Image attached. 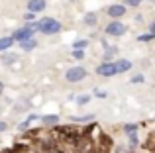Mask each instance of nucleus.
<instances>
[{"label":"nucleus","instance_id":"obj_1","mask_svg":"<svg viewBox=\"0 0 155 153\" xmlns=\"http://www.w3.org/2000/svg\"><path fill=\"white\" fill-rule=\"evenodd\" d=\"M61 30V24L53 18H45L39 22V31H43L45 35H51V34H57Z\"/></svg>","mask_w":155,"mask_h":153},{"label":"nucleus","instance_id":"obj_2","mask_svg":"<svg viewBox=\"0 0 155 153\" xmlns=\"http://www.w3.org/2000/svg\"><path fill=\"white\" fill-rule=\"evenodd\" d=\"M84 76H87V69H84V67H71V69L67 71V75H65V79H67L69 83H79Z\"/></svg>","mask_w":155,"mask_h":153},{"label":"nucleus","instance_id":"obj_3","mask_svg":"<svg viewBox=\"0 0 155 153\" xmlns=\"http://www.w3.org/2000/svg\"><path fill=\"white\" fill-rule=\"evenodd\" d=\"M96 73H98L100 76H114V75L118 73V67H116V63L106 61V63H102L100 67H96Z\"/></svg>","mask_w":155,"mask_h":153},{"label":"nucleus","instance_id":"obj_4","mask_svg":"<svg viewBox=\"0 0 155 153\" xmlns=\"http://www.w3.org/2000/svg\"><path fill=\"white\" fill-rule=\"evenodd\" d=\"M124 31H126V26L122 22H116V20L106 26V34L108 35H124Z\"/></svg>","mask_w":155,"mask_h":153},{"label":"nucleus","instance_id":"obj_5","mask_svg":"<svg viewBox=\"0 0 155 153\" xmlns=\"http://www.w3.org/2000/svg\"><path fill=\"white\" fill-rule=\"evenodd\" d=\"M34 37V30L31 28H22V30H16L14 31V41H28V39Z\"/></svg>","mask_w":155,"mask_h":153},{"label":"nucleus","instance_id":"obj_6","mask_svg":"<svg viewBox=\"0 0 155 153\" xmlns=\"http://www.w3.org/2000/svg\"><path fill=\"white\" fill-rule=\"evenodd\" d=\"M124 14H126V6L124 4H112V6L108 8V16L110 18H122Z\"/></svg>","mask_w":155,"mask_h":153},{"label":"nucleus","instance_id":"obj_7","mask_svg":"<svg viewBox=\"0 0 155 153\" xmlns=\"http://www.w3.org/2000/svg\"><path fill=\"white\" fill-rule=\"evenodd\" d=\"M28 10H30L31 14L43 12L45 10V0H30V2H28Z\"/></svg>","mask_w":155,"mask_h":153},{"label":"nucleus","instance_id":"obj_8","mask_svg":"<svg viewBox=\"0 0 155 153\" xmlns=\"http://www.w3.org/2000/svg\"><path fill=\"white\" fill-rule=\"evenodd\" d=\"M116 67H118V73H126V71L132 69V63H130L128 59H122V61L116 63Z\"/></svg>","mask_w":155,"mask_h":153},{"label":"nucleus","instance_id":"obj_9","mask_svg":"<svg viewBox=\"0 0 155 153\" xmlns=\"http://www.w3.org/2000/svg\"><path fill=\"white\" fill-rule=\"evenodd\" d=\"M12 43H14V37H2V39H0V51L10 49Z\"/></svg>","mask_w":155,"mask_h":153},{"label":"nucleus","instance_id":"obj_10","mask_svg":"<svg viewBox=\"0 0 155 153\" xmlns=\"http://www.w3.org/2000/svg\"><path fill=\"white\" fill-rule=\"evenodd\" d=\"M136 130H137V128L134 126V124H130V126H126V134L130 135V139H132V143H136V142H137V139H136Z\"/></svg>","mask_w":155,"mask_h":153},{"label":"nucleus","instance_id":"obj_11","mask_svg":"<svg viewBox=\"0 0 155 153\" xmlns=\"http://www.w3.org/2000/svg\"><path fill=\"white\" fill-rule=\"evenodd\" d=\"M20 45H22V49H24V51H28V49H34V47H35V39L31 37V39H28V41H22Z\"/></svg>","mask_w":155,"mask_h":153},{"label":"nucleus","instance_id":"obj_12","mask_svg":"<svg viewBox=\"0 0 155 153\" xmlns=\"http://www.w3.org/2000/svg\"><path fill=\"white\" fill-rule=\"evenodd\" d=\"M116 153H134V145H118Z\"/></svg>","mask_w":155,"mask_h":153},{"label":"nucleus","instance_id":"obj_13","mask_svg":"<svg viewBox=\"0 0 155 153\" xmlns=\"http://www.w3.org/2000/svg\"><path fill=\"white\" fill-rule=\"evenodd\" d=\"M84 24L94 26V24H96V14H92V12H91V14H87V16H84Z\"/></svg>","mask_w":155,"mask_h":153},{"label":"nucleus","instance_id":"obj_14","mask_svg":"<svg viewBox=\"0 0 155 153\" xmlns=\"http://www.w3.org/2000/svg\"><path fill=\"white\" fill-rule=\"evenodd\" d=\"M87 45H88L87 39H83V41H75V49H84Z\"/></svg>","mask_w":155,"mask_h":153},{"label":"nucleus","instance_id":"obj_15","mask_svg":"<svg viewBox=\"0 0 155 153\" xmlns=\"http://www.w3.org/2000/svg\"><path fill=\"white\" fill-rule=\"evenodd\" d=\"M155 34L151 31V34H145V35H140V41H149V39H153Z\"/></svg>","mask_w":155,"mask_h":153},{"label":"nucleus","instance_id":"obj_16","mask_svg":"<svg viewBox=\"0 0 155 153\" xmlns=\"http://www.w3.org/2000/svg\"><path fill=\"white\" fill-rule=\"evenodd\" d=\"M43 122H45V124H55L57 122V116H45V118H43Z\"/></svg>","mask_w":155,"mask_h":153},{"label":"nucleus","instance_id":"obj_17","mask_svg":"<svg viewBox=\"0 0 155 153\" xmlns=\"http://www.w3.org/2000/svg\"><path fill=\"white\" fill-rule=\"evenodd\" d=\"M73 57H75V59H83L84 57V51L83 49H77L75 53H73Z\"/></svg>","mask_w":155,"mask_h":153},{"label":"nucleus","instance_id":"obj_18","mask_svg":"<svg viewBox=\"0 0 155 153\" xmlns=\"http://www.w3.org/2000/svg\"><path fill=\"white\" fill-rule=\"evenodd\" d=\"M14 59H16V55H6V57H2V61L4 63H12Z\"/></svg>","mask_w":155,"mask_h":153},{"label":"nucleus","instance_id":"obj_19","mask_svg":"<svg viewBox=\"0 0 155 153\" xmlns=\"http://www.w3.org/2000/svg\"><path fill=\"white\" fill-rule=\"evenodd\" d=\"M88 100H91V96H87V94H83V96H81V98H79V104H87V102H88Z\"/></svg>","mask_w":155,"mask_h":153},{"label":"nucleus","instance_id":"obj_20","mask_svg":"<svg viewBox=\"0 0 155 153\" xmlns=\"http://www.w3.org/2000/svg\"><path fill=\"white\" fill-rule=\"evenodd\" d=\"M126 4L128 6H137V4H141V0H126Z\"/></svg>","mask_w":155,"mask_h":153},{"label":"nucleus","instance_id":"obj_21","mask_svg":"<svg viewBox=\"0 0 155 153\" xmlns=\"http://www.w3.org/2000/svg\"><path fill=\"white\" fill-rule=\"evenodd\" d=\"M141 80H143V76H141V75H137V76H134V79H132V83H134V84H140Z\"/></svg>","mask_w":155,"mask_h":153},{"label":"nucleus","instance_id":"obj_22","mask_svg":"<svg viewBox=\"0 0 155 153\" xmlns=\"http://www.w3.org/2000/svg\"><path fill=\"white\" fill-rule=\"evenodd\" d=\"M114 53H116V49H114V47H112V49H106V59H110Z\"/></svg>","mask_w":155,"mask_h":153},{"label":"nucleus","instance_id":"obj_23","mask_svg":"<svg viewBox=\"0 0 155 153\" xmlns=\"http://www.w3.org/2000/svg\"><path fill=\"white\" fill-rule=\"evenodd\" d=\"M26 20H28V22H34V20H35V14H31V12H30V14H26Z\"/></svg>","mask_w":155,"mask_h":153},{"label":"nucleus","instance_id":"obj_24","mask_svg":"<svg viewBox=\"0 0 155 153\" xmlns=\"http://www.w3.org/2000/svg\"><path fill=\"white\" fill-rule=\"evenodd\" d=\"M4 130H6V124H4V122H0V132H4Z\"/></svg>","mask_w":155,"mask_h":153},{"label":"nucleus","instance_id":"obj_25","mask_svg":"<svg viewBox=\"0 0 155 153\" xmlns=\"http://www.w3.org/2000/svg\"><path fill=\"white\" fill-rule=\"evenodd\" d=\"M2 90H4V84H2V80H0V94H2Z\"/></svg>","mask_w":155,"mask_h":153},{"label":"nucleus","instance_id":"obj_26","mask_svg":"<svg viewBox=\"0 0 155 153\" xmlns=\"http://www.w3.org/2000/svg\"><path fill=\"white\" fill-rule=\"evenodd\" d=\"M24 153H35V151H24Z\"/></svg>","mask_w":155,"mask_h":153}]
</instances>
